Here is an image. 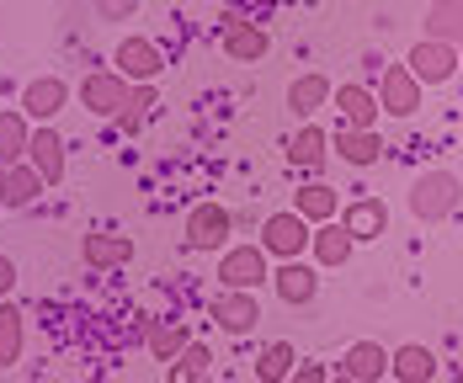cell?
<instances>
[{
    "mask_svg": "<svg viewBox=\"0 0 463 383\" xmlns=\"http://www.w3.org/2000/svg\"><path fill=\"white\" fill-rule=\"evenodd\" d=\"M309 239H315V224H309L298 208L267 213V224H261V250H267L272 261H304V256H309Z\"/></svg>",
    "mask_w": 463,
    "mask_h": 383,
    "instance_id": "obj_1",
    "label": "cell"
},
{
    "mask_svg": "<svg viewBox=\"0 0 463 383\" xmlns=\"http://www.w3.org/2000/svg\"><path fill=\"white\" fill-rule=\"evenodd\" d=\"M224 287L234 293H256L261 283H272V256L261 250V239L256 245H230V250H219V272H213Z\"/></svg>",
    "mask_w": 463,
    "mask_h": 383,
    "instance_id": "obj_2",
    "label": "cell"
},
{
    "mask_svg": "<svg viewBox=\"0 0 463 383\" xmlns=\"http://www.w3.org/2000/svg\"><path fill=\"white\" fill-rule=\"evenodd\" d=\"M458 208V176L453 171H420L416 187H411V213L420 224H437Z\"/></svg>",
    "mask_w": 463,
    "mask_h": 383,
    "instance_id": "obj_3",
    "label": "cell"
},
{
    "mask_svg": "<svg viewBox=\"0 0 463 383\" xmlns=\"http://www.w3.org/2000/svg\"><path fill=\"white\" fill-rule=\"evenodd\" d=\"M186 235V250H230V235H234V213L224 202H197L182 224Z\"/></svg>",
    "mask_w": 463,
    "mask_h": 383,
    "instance_id": "obj_4",
    "label": "cell"
},
{
    "mask_svg": "<svg viewBox=\"0 0 463 383\" xmlns=\"http://www.w3.org/2000/svg\"><path fill=\"white\" fill-rule=\"evenodd\" d=\"M112 70L128 80V86H155L160 70H165V53L149 43V38H123L112 48Z\"/></svg>",
    "mask_w": 463,
    "mask_h": 383,
    "instance_id": "obj_5",
    "label": "cell"
},
{
    "mask_svg": "<svg viewBox=\"0 0 463 383\" xmlns=\"http://www.w3.org/2000/svg\"><path fill=\"white\" fill-rule=\"evenodd\" d=\"M405 64H411V75H416L420 86H448V80L463 70L458 48H453V43H437V38H420V43L405 53Z\"/></svg>",
    "mask_w": 463,
    "mask_h": 383,
    "instance_id": "obj_6",
    "label": "cell"
},
{
    "mask_svg": "<svg viewBox=\"0 0 463 383\" xmlns=\"http://www.w3.org/2000/svg\"><path fill=\"white\" fill-rule=\"evenodd\" d=\"M420 101H426V86L411 75V64H389L383 80H378V107L389 117H416Z\"/></svg>",
    "mask_w": 463,
    "mask_h": 383,
    "instance_id": "obj_7",
    "label": "cell"
},
{
    "mask_svg": "<svg viewBox=\"0 0 463 383\" xmlns=\"http://www.w3.org/2000/svg\"><path fill=\"white\" fill-rule=\"evenodd\" d=\"M128 96H134V86H128L118 70H96V75L80 80V107L96 112V117H112V123H118V112L128 107Z\"/></svg>",
    "mask_w": 463,
    "mask_h": 383,
    "instance_id": "obj_8",
    "label": "cell"
},
{
    "mask_svg": "<svg viewBox=\"0 0 463 383\" xmlns=\"http://www.w3.org/2000/svg\"><path fill=\"white\" fill-rule=\"evenodd\" d=\"M213 325L224 335H250L256 325H261V298L256 293H234V287H224L219 298H213Z\"/></svg>",
    "mask_w": 463,
    "mask_h": 383,
    "instance_id": "obj_9",
    "label": "cell"
},
{
    "mask_svg": "<svg viewBox=\"0 0 463 383\" xmlns=\"http://www.w3.org/2000/svg\"><path fill=\"white\" fill-rule=\"evenodd\" d=\"M341 229L357 239V245H363V239H383L389 235V202H383V197H352V202L341 208Z\"/></svg>",
    "mask_w": 463,
    "mask_h": 383,
    "instance_id": "obj_10",
    "label": "cell"
},
{
    "mask_svg": "<svg viewBox=\"0 0 463 383\" xmlns=\"http://www.w3.org/2000/svg\"><path fill=\"white\" fill-rule=\"evenodd\" d=\"M330 107L341 112V128H378V117H383V107H378V91H368V86H357V80L335 86V96H330Z\"/></svg>",
    "mask_w": 463,
    "mask_h": 383,
    "instance_id": "obj_11",
    "label": "cell"
},
{
    "mask_svg": "<svg viewBox=\"0 0 463 383\" xmlns=\"http://www.w3.org/2000/svg\"><path fill=\"white\" fill-rule=\"evenodd\" d=\"M27 165L43 176L48 187H59V182H64V139H59V128H53V123H38V128H33Z\"/></svg>",
    "mask_w": 463,
    "mask_h": 383,
    "instance_id": "obj_12",
    "label": "cell"
},
{
    "mask_svg": "<svg viewBox=\"0 0 463 383\" xmlns=\"http://www.w3.org/2000/svg\"><path fill=\"white\" fill-rule=\"evenodd\" d=\"M272 287H278V298L288 309H298V304H309L320 293V272L309 261H278L272 266Z\"/></svg>",
    "mask_w": 463,
    "mask_h": 383,
    "instance_id": "obj_13",
    "label": "cell"
},
{
    "mask_svg": "<svg viewBox=\"0 0 463 383\" xmlns=\"http://www.w3.org/2000/svg\"><path fill=\"white\" fill-rule=\"evenodd\" d=\"M330 149L346 160V165H357V171H368L383 160V139H378V128H335L330 134Z\"/></svg>",
    "mask_w": 463,
    "mask_h": 383,
    "instance_id": "obj_14",
    "label": "cell"
},
{
    "mask_svg": "<svg viewBox=\"0 0 463 383\" xmlns=\"http://www.w3.org/2000/svg\"><path fill=\"white\" fill-rule=\"evenodd\" d=\"M64 101H70V86H64L59 75H38V80L22 91V112H27L33 123H53V117L64 112Z\"/></svg>",
    "mask_w": 463,
    "mask_h": 383,
    "instance_id": "obj_15",
    "label": "cell"
},
{
    "mask_svg": "<svg viewBox=\"0 0 463 383\" xmlns=\"http://www.w3.org/2000/svg\"><path fill=\"white\" fill-rule=\"evenodd\" d=\"M80 261L91 272H118V266L134 261V239L128 235H86L80 239Z\"/></svg>",
    "mask_w": 463,
    "mask_h": 383,
    "instance_id": "obj_16",
    "label": "cell"
},
{
    "mask_svg": "<svg viewBox=\"0 0 463 383\" xmlns=\"http://www.w3.org/2000/svg\"><path fill=\"white\" fill-rule=\"evenodd\" d=\"M27 144H33V117L22 107H0V171L5 165H22L27 160Z\"/></svg>",
    "mask_w": 463,
    "mask_h": 383,
    "instance_id": "obj_17",
    "label": "cell"
},
{
    "mask_svg": "<svg viewBox=\"0 0 463 383\" xmlns=\"http://www.w3.org/2000/svg\"><path fill=\"white\" fill-rule=\"evenodd\" d=\"M341 373L357 383H383L389 373V351L378 346V341H352L346 351H341Z\"/></svg>",
    "mask_w": 463,
    "mask_h": 383,
    "instance_id": "obj_18",
    "label": "cell"
},
{
    "mask_svg": "<svg viewBox=\"0 0 463 383\" xmlns=\"http://www.w3.org/2000/svg\"><path fill=\"white\" fill-rule=\"evenodd\" d=\"M437 351L431 346H400V351H389V373H394V383H437Z\"/></svg>",
    "mask_w": 463,
    "mask_h": 383,
    "instance_id": "obj_19",
    "label": "cell"
},
{
    "mask_svg": "<svg viewBox=\"0 0 463 383\" xmlns=\"http://www.w3.org/2000/svg\"><path fill=\"white\" fill-rule=\"evenodd\" d=\"M267 48H272V38H267L261 22H234V27H224V53H230L234 64H261Z\"/></svg>",
    "mask_w": 463,
    "mask_h": 383,
    "instance_id": "obj_20",
    "label": "cell"
},
{
    "mask_svg": "<svg viewBox=\"0 0 463 383\" xmlns=\"http://www.w3.org/2000/svg\"><path fill=\"white\" fill-rule=\"evenodd\" d=\"M352 250H357V239L341 229V219L315 224V239H309V256H315V266H346V261H352Z\"/></svg>",
    "mask_w": 463,
    "mask_h": 383,
    "instance_id": "obj_21",
    "label": "cell"
},
{
    "mask_svg": "<svg viewBox=\"0 0 463 383\" xmlns=\"http://www.w3.org/2000/svg\"><path fill=\"white\" fill-rule=\"evenodd\" d=\"M144 341H149V357L171 368L186 346H192V331H186L182 320H171V325L165 320H144Z\"/></svg>",
    "mask_w": 463,
    "mask_h": 383,
    "instance_id": "obj_22",
    "label": "cell"
},
{
    "mask_svg": "<svg viewBox=\"0 0 463 383\" xmlns=\"http://www.w3.org/2000/svg\"><path fill=\"white\" fill-rule=\"evenodd\" d=\"M288 160L298 165V171H320L325 160H330V134H325L320 123H304L293 144H288Z\"/></svg>",
    "mask_w": 463,
    "mask_h": 383,
    "instance_id": "obj_23",
    "label": "cell"
},
{
    "mask_svg": "<svg viewBox=\"0 0 463 383\" xmlns=\"http://www.w3.org/2000/svg\"><path fill=\"white\" fill-rule=\"evenodd\" d=\"M426 38L463 48V0H431L426 5Z\"/></svg>",
    "mask_w": 463,
    "mask_h": 383,
    "instance_id": "obj_24",
    "label": "cell"
},
{
    "mask_svg": "<svg viewBox=\"0 0 463 383\" xmlns=\"http://www.w3.org/2000/svg\"><path fill=\"white\" fill-rule=\"evenodd\" d=\"M298 362H304V357H298V346H293V341H267V346H261V357H256V378H261V383H288Z\"/></svg>",
    "mask_w": 463,
    "mask_h": 383,
    "instance_id": "obj_25",
    "label": "cell"
},
{
    "mask_svg": "<svg viewBox=\"0 0 463 383\" xmlns=\"http://www.w3.org/2000/svg\"><path fill=\"white\" fill-rule=\"evenodd\" d=\"M330 96H335V86L325 75H298L288 86V107H293V117H315L320 107H330Z\"/></svg>",
    "mask_w": 463,
    "mask_h": 383,
    "instance_id": "obj_26",
    "label": "cell"
},
{
    "mask_svg": "<svg viewBox=\"0 0 463 383\" xmlns=\"http://www.w3.org/2000/svg\"><path fill=\"white\" fill-rule=\"evenodd\" d=\"M48 182L22 160V165H5V182H0V192H5V208H33L38 202V192H43Z\"/></svg>",
    "mask_w": 463,
    "mask_h": 383,
    "instance_id": "obj_27",
    "label": "cell"
},
{
    "mask_svg": "<svg viewBox=\"0 0 463 383\" xmlns=\"http://www.w3.org/2000/svg\"><path fill=\"white\" fill-rule=\"evenodd\" d=\"M293 208H298L309 224H330V219L341 213V197H335V187H325V182H309V187H298Z\"/></svg>",
    "mask_w": 463,
    "mask_h": 383,
    "instance_id": "obj_28",
    "label": "cell"
},
{
    "mask_svg": "<svg viewBox=\"0 0 463 383\" xmlns=\"http://www.w3.org/2000/svg\"><path fill=\"white\" fill-rule=\"evenodd\" d=\"M22 341H27V314L5 298V304H0V368H16Z\"/></svg>",
    "mask_w": 463,
    "mask_h": 383,
    "instance_id": "obj_29",
    "label": "cell"
},
{
    "mask_svg": "<svg viewBox=\"0 0 463 383\" xmlns=\"http://www.w3.org/2000/svg\"><path fill=\"white\" fill-rule=\"evenodd\" d=\"M208 373H213V346H203V341H192L182 357L165 368L171 383H208Z\"/></svg>",
    "mask_w": 463,
    "mask_h": 383,
    "instance_id": "obj_30",
    "label": "cell"
},
{
    "mask_svg": "<svg viewBox=\"0 0 463 383\" xmlns=\"http://www.w3.org/2000/svg\"><path fill=\"white\" fill-rule=\"evenodd\" d=\"M149 107H155V86H134V96H128V107L118 112V128L139 134V128H144V117H149Z\"/></svg>",
    "mask_w": 463,
    "mask_h": 383,
    "instance_id": "obj_31",
    "label": "cell"
},
{
    "mask_svg": "<svg viewBox=\"0 0 463 383\" xmlns=\"http://www.w3.org/2000/svg\"><path fill=\"white\" fill-rule=\"evenodd\" d=\"M139 11V0H96V16L101 22H128Z\"/></svg>",
    "mask_w": 463,
    "mask_h": 383,
    "instance_id": "obj_32",
    "label": "cell"
},
{
    "mask_svg": "<svg viewBox=\"0 0 463 383\" xmlns=\"http://www.w3.org/2000/svg\"><path fill=\"white\" fill-rule=\"evenodd\" d=\"M288 383H330V368H325V362H298Z\"/></svg>",
    "mask_w": 463,
    "mask_h": 383,
    "instance_id": "obj_33",
    "label": "cell"
},
{
    "mask_svg": "<svg viewBox=\"0 0 463 383\" xmlns=\"http://www.w3.org/2000/svg\"><path fill=\"white\" fill-rule=\"evenodd\" d=\"M11 287H16V261H11V256H0V304L11 298Z\"/></svg>",
    "mask_w": 463,
    "mask_h": 383,
    "instance_id": "obj_34",
    "label": "cell"
},
{
    "mask_svg": "<svg viewBox=\"0 0 463 383\" xmlns=\"http://www.w3.org/2000/svg\"><path fill=\"white\" fill-rule=\"evenodd\" d=\"M330 383H357V378H346V373H341V378H330Z\"/></svg>",
    "mask_w": 463,
    "mask_h": 383,
    "instance_id": "obj_35",
    "label": "cell"
},
{
    "mask_svg": "<svg viewBox=\"0 0 463 383\" xmlns=\"http://www.w3.org/2000/svg\"><path fill=\"white\" fill-rule=\"evenodd\" d=\"M0 182H5V171H0ZM0 208H5V192H0Z\"/></svg>",
    "mask_w": 463,
    "mask_h": 383,
    "instance_id": "obj_36",
    "label": "cell"
},
{
    "mask_svg": "<svg viewBox=\"0 0 463 383\" xmlns=\"http://www.w3.org/2000/svg\"><path fill=\"white\" fill-rule=\"evenodd\" d=\"M458 59H463V48H458Z\"/></svg>",
    "mask_w": 463,
    "mask_h": 383,
    "instance_id": "obj_37",
    "label": "cell"
}]
</instances>
